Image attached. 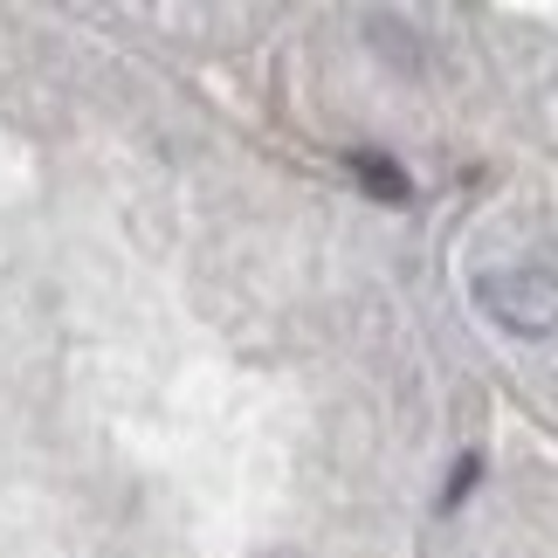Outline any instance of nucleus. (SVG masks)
I'll return each mask as SVG.
<instances>
[{
    "instance_id": "nucleus-1",
    "label": "nucleus",
    "mask_w": 558,
    "mask_h": 558,
    "mask_svg": "<svg viewBox=\"0 0 558 558\" xmlns=\"http://www.w3.org/2000/svg\"><path fill=\"white\" fill-rule=\"evenodd\" d=\"M476 311L510 338H551L558 331V269L545 263H510V269H483L476 283Z\"/></svg>"
},
{
    "instance_id": "nucleus-2",
    "label": "nucleus",
    "mask_w": 558,
    "mask_h": 558,
    "mask_svg": "<svg viewBox=\"0 0 558 558\" xmlns=\"http://www.w3.org/2000/svg\"><path fill=\"white\" fill-rule=\"evenodd\" d=\"M352 180H359V186H373L386 207H400V201H407V173H400L393 159H379V153H352Z\"/></svg>"
}]
</instances>
